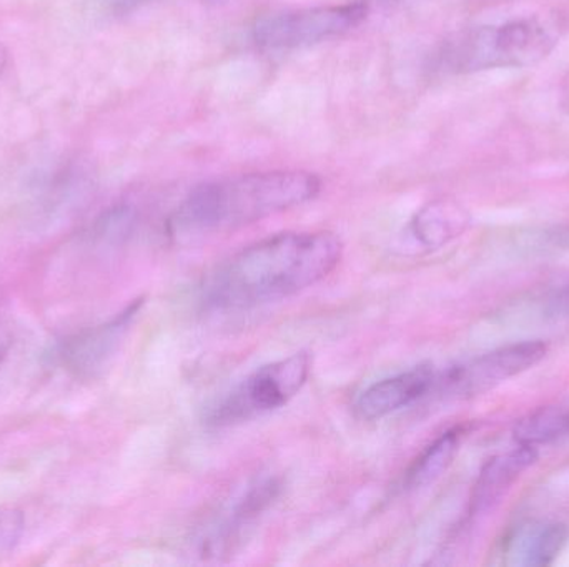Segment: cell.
Listing matches in <instances>:
<instances>
[{"label":"cell","mask_w":569,"mask_h":567,"mask_svg":"<svg viewBox=\"0 0 569 567\" xmlns=\"http://www.w3.org/2000/svg\"><path fill=\"white\" fill-rule=\"evenodd\" d=\"M341 255L343 243L335 233H280L247 246L210 272L202 300L223 312L280 302L327 279Z\"/></svg>","instance_id":"6da1fadb"},{"label":"cell","mask_w":569,"mask_h":567,"mask_svg":"<svg viewBox=\"0 0 569 567\" xmlns=\"http://www.w3.org/2000/svg\"><path fill=\"white\" fill-rule=\"evenodd\" d=\"M320 189L317 175L298 170L216 180L192 190L170 216L167 229L177 240L229 232L303 205Z\"/></svg>","instance_id":"7a4b0ae2"},{"label":"cell","mask_w":569,"mask_h":567,"mask_svg":"<svg viewBox=\"0 0 569 567\" xmlns=\"http://www.w3.org/2000/svg\"><path fill=\"white\" fill-rule=\"evenodd\" d=\"M557 43V29L540 17L485 23L448 37L435 55V69L450 75L525 69L547 59Z\"/></svg>","instance_id":"3957f363"},{"label":"cell","mask_w":569,"mask_h":567,"mask_svg":"<svg viewBox=\"0 0 569 567\" xmlns=\"http://www.w3.org/2000/svg\"><path fill=\"white\" fill-rule=\"evenodd\" d=\"M310 372L311 358L307 352L262 366L210 406L207 425L226 428L282 408L307 385Z\"/></svg>","instance_id":"277c9868"},{"label":"cell","mask_w":569,"mask_h":567,"mask_svg":"<svg viewBox=\"0 0 569 567\" xmlns=\"http://www.w3.org/2000/svg\"><path fill=\"white\" fill-rule=\"evenodd\" d=\"M365 17L367 6L360 2L287 10L260 17L253 23L252 36L263 49L287 52L343 36Z\"/></svg>","instance_id":"5b68a950"},{"label":"cell","mask_w":569,"mask_h":567,"mask_svg":"<svg viewBox=\"0 0 569 567\" xmlns=\"http://www.w3.org/2000/svg\"><path fill=\"white\" fill-rule=\"evenodd\" d=\"M543 342H521L501 346L470 360L465 365L448 369L438 376V389L457 396H477L495 386L533 368L547 356Z\"/></svg>","instance_id":"8992f818"},{"label":"cell","mask_w":569,"mask_h":567,"mask_svg":"<svg viewBox=\"0 0 569 567\" xmlns=\"http://www.w3.org/2000/svg\"><path fill=\"white\" fill-rule=\"evenodd\" d=\"M282 485L277 478L252 483L230 508L210 526L206 538L200 541L203 555L223 556L233 553L246 538L247 531L259 522L260 516L277 502Z\"/></svg>","instance_id":"52a82bcc"},{"label":"cell","mask_w":569,"mask_h":567,"mask_svg":"<svg viewBox=\"0 0 569 567\" xmlns=\"http://www.w3.org/2000/svg\"><path fill=\"white\" fill-rule=\"evenodd\" d=\"M433 366L420 365L368 386L357 399L355 412L361 419L377 422L387 418L430 395L438 385Z\"/></svg>","instance_id":"ba28073f"},{"label":"cell","mask_w":569,"mask_h":567,"mask_svg":"<svg viewBox=\"0 0 569 567\" xmlns=\"http://www.w3.org/2000/svg\"><path fill=\"white\" fill-rule=\"evenodd\" d=\"M142 306L143 298L136 300L116 318L66 342L60 353L63 363L77 375H96L112 358Z\"/></svg>","instance_id":"9c48e42d"},{"label":"cell","mask_w":569,"mask_h":567,"mask_svg":"<svg viewBox=\"0 0 569 567\" xmlns=\"http://www.w3.org/2000/svg\"><path fill=\"white\" fill-rule=\"evenodd\" d=\"M538 459L537 448L520 445L511 452L495 456L481 468L471 496V513L487 512L497 505L510 486L533 466Z\"/></svg>","instance_id":"30bf717a"},{"label":"cell","mask_w":569,"mask_h":567,"mask_svg":"<svg viewBox=\"0 0 569 567\" xmlns=\"http://www.w3.org/2000/svg\"><path fill=\"white\" fill-rule=\"evenodd\" d=\"M470 222V213L460 203L448 199L435 200L413 216L410 232L421 246L437 250L463 235Z\"/></svg>","instance_id":"8fae6325"},{"label":"cell","mask_w":569,"mask_h":567,"mask_svg":"<svg viewBox=\"0 0 569 567\" xmlns=\"http://www.w3.org/2000/svg\"><path fill=\"white\" fill-rule=\"evenodd\" d=\"M568 541V528L561 523L521 526L508 543L511 565L545 567L553 565Z\"/></svg>","instance_id":"7c38bea8"},{"label":"cell","mask_w":569,"mask_h":567,"mask_svg":"<svg viewBox=\"0 0 569 567\" xmlns=\"http://www.w3.org/2000/svg\"><path fill=\"white\" fill-rule=\"evenodd\" d=\"M463 433V428L457 426V428L448 429L443 435L438 436L430 446H427L405 473L403 483H401L403 492H415V489L425 488V486L437 482L453 463Z\"/></svg>","instance_id":"4fadbf2b"},{"label":"cell","mask_w":569,"mask_h":567,"mask_svg":"<svg viewBox=\"0 0 569 567\" xmlns=\"http://www.w3.org/2000/svg\"><path fill=\"white\" fill-rule=\"evenodd\" d=\"M513 435L518 445L533 446V448L567 438L569 436V403L568 405L547 406V408L530 413L517 423Z\"/></svg>","instance_id":"5bb4252c"},{"label":"cell","mask_w":569,"mask_h":567,"mask_svg":"<svg viewBox=\"0 0 569 567\" xmlns=\"http://www.w3.org/2000/svg\"><path fill=\"white\" fill-rule=\"evenodd\" d=\"M23 516L16 509L0 512V558L13 551L22 536Z\"/></svg>","instance_id":"9a60e30c"},{"label":"cell","mask_w":569,"mask_h":567,"mask_svg":"<svg viewBox=\"0 0 569 567\" xmlns=\"http://www.w3.org/2000/svg\"><path fill=\"white\" fill-rule=\"evenodd\" d=\"M548 313L557 318L569 316V286L558 292L548 303Z\"/></svg>","instance_id":"2e32d148"},{"label":"cell","mask_w":569,"mask_h":567,"mask_svg":"<svg viewBox=\"0 0 569 567\" xmlns=\"http://www.w3.org/2000/svg\"><path fill=\"white\" fill-rule=\"evenodd\" d=\"M147 2H152V0H107V3L117 12H127V10L137 9Z\"/></svg>","instance_id":"e0dca14e"},{"label":"cell","mask_w":569,"mask_h":567,"mask_svg":"<svg viewBox=\"0 0 569 567\" xmlns=\"http://www.w3.org/2000/svg\"><path fill=\"white\" fill-rule=\"evenodd\" d=\"M7 63H9V52H7L3 43L0 42V75H2L3 70H6Z\"/></svg>","instance_id":"ac0fdd59"},{"label":"cell","mask_w":569,"mask_h":567,"mask_svg":"<svg viewBox=\"0 0 569 567\" xmlns=\"http://www.w3.org/2000/svg\"><path fill=\"white\" fill-rule=\"evenodd\" d=\"M7 348H9V342H7L6 333L0 330V362H2L3 356H6Z\"/></svg>","instance_id":"d6986e66"}]
</instances>
